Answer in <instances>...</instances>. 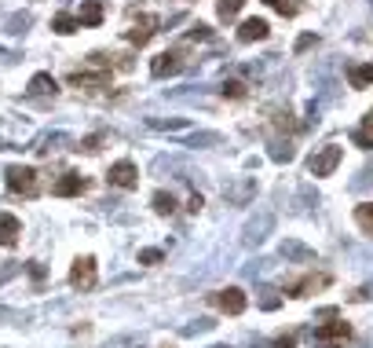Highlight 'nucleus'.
I'll use <instances>...</instances> for the list:
<instances>
[{
	"label": "nucleus",
	"mask_w": 373,
	"mask_h": 348,
	"mask_svg": "<svg viewBox=\"0 0 373 348\" xmlns=\"http://www.w3.org/2000/svg\"><path fill=\"white\" fill-rule=\"evenodd\" d=\"M110 81H113L110 67H85V70H73L66 77V85L77 92H99V88H110Z\"/></svg>",
	"instance_id": "f257e3e1"
},
{
	"label": "nucleus",
	"mask_w": 373,
	"mask_h": 348,
	"mask_svg": "<svg viewBox=\"0 0 373 348\" xmlns=\"http://www.w3.org/2000/svg\"><path fill=\"white\" fill-rule=\"evenodd\" d=\"M4 183H8V191H11V195L34 198L41 180H37V169H34V165H8V172H4Z\"/></svg>",
	"instance_id": "f03ea898"
},
{
	"label": "nucleus",
	"mask_w": 373,
	"mask_h": 348,
	"mask_svg": "<svg viewBox=\"0 0 373 348\" xmlns=\"http://www.w3.org/2000/svg\"><path fill=\"white\" fill-rule=\"evenodd\" d=\"M95 282H99V264H95V257H77L70 267V286L73 290H95Z\"/></svg>",
	"instance_id": "7ed1b4c3"
},
{
	"label": "nucleus",
	"mask_w": 373,
	"mask_h": 348,
	"mask_svg": "<svg viewBox=\"0 0 373 348\" xmlns=\"http://www.w3.org/2000/svg\"><path fill=\"white\" fill-rule=\"evenodd\" d=\"M183 67H187V48H169V52L154 55L150 74H154V77H172V74H180Z\"/></svg>",
	"instance_id": "20e7f679"
},
{
	"label": "nucleus",
	"mask_w": 373,
	"mask_h": 348,
	"mask_svg": "<svg viewBox=\"0 0 373 348\" xmlns=\"http://www.w3.org/2000/svg\"><path fill=\"white\" fill-rule=\"evenodd\" d=\"M106 180H110V187H118V191H136V187H139V169L125 158V162H113L110 165Z\"/></svg>",
	"instance_id": "39448f33"
},
{
	"label": "nucleus",
	"mask_w": 373,
	"mask_h": 348,
	"mask_svg": "<svg viewBox=\"0 0 373 348\" xmlns=\"http://www.w3.org/2000/svg\"><path fill=\"white\" fill-rule=\"evenodd\" d=\"M213 305L223 312V315H241L246 312V305H249V297H246V290H238V286H227V290H216L213 297Z\"/></svg>",
	"instance_id": "423d86ee"
},
{
	"label": "nucleus",
	"mask_w": 373,
	"mask_h": 348,
	"mask_svg": "<svg viewBox=\"0 0 373 348\" xmlns=\"http://www.w3.org/2000/svg\"><path fill=\"white\" fill-rule=\"evenodd\" d=\"M340 158H344V151H340L337 144H330V147H322L315 158H311V176H333L337 172V165H340Z\"/></svg>",
	"instance_id": "0eeeda50"
},
{
	"label": "nucleus",
	"mask_w": 373,
	"mask_h": 348,
	"mask_svg": "<svg viewBox=\"0 0 373 348\" xmlns=\"http://www.w3.org/2000/svg\"><path fill=\"white\" fill-rule=\"evenodd\" d=\"M157 15H139V22H132V29H128V44H132V48H147L150 44V37L157 34Z\"/></svg>",
	"instance_id": "6e6552de"
},
{
	"label": "nucleus",
	"mask_w": 373,
	"mask_h": 348,
	"mask_svg": "<svg viewBox=\"0 0 373 348\" xmlns=\"http://www.w3.org/2000/svg\"><path fill=\"white\" fill-rule=\"evenodd\" d=\"M85 191H88V180L80 176V172H62V176L55 180V187H52L55 198H77V195H85Z\"/></svg>",
	"instance_id": "1a4fd4ad"
},
{
	"label": "nucleus",
	"mask_w": 373,
	"mask_h": 348,
	"mask_svg": "<svg viewBox=\"0 0 373 348\" xmlns=\"http://www.w3.org/2000/svg\"><path fill=\"white\" fill-rule=\"evenodd\" d=\"M322 286H330V275H300V279H293V282H289V286H286V293L289 297H311V293H318Z\"/></svg>",
	"instance_id": "9d476101"
},
{
	"label": "nucleus",
	"mask_w": 373,
	"mask_h": 348,
	"mask_svg": "<svg viewBox=\"0 0 373 348\" xmlns=\"http://www.w3.org/2000/svg\"><path fill=\"white\" fill-rule=\"evenodd\" d=\"M19 235H22V220L11 216V213H0V246L15 249L19 246Z\"/></svg>",
	"instance_id": "9b49d317"
},
{
	"label": "nucleus",
	"mask_w": 373,
	"mask_h": 348,
	"mask_svg": "<svg viewBox=\"0 0 373 348\" xmlns=\"http://www.w3.org/2000/svg\"><path fill=\"white\" fill-rule=\"evenodd\" d=\"M267 34H271L267 19H246V22L238 26V41H241V44H253V41H267Z\"/></svg>",
	"instance_id": "f8f14e48"
},
{
	"label": "nucleus",
	"mask_w": 373,
	"mask_h": 348,
	"mask_svg": "<svg viewBox=\"0 0 373 348\" xmlns=\"http://www.w3.org/2000/svg\"><path fill=\"white\" fill-rule=\"evenodd\" d=\"M315 337H318V341H348V337H351V326L340 323V319H333V323H322V326L315 330Z\"/></svg>",
	"instance_id": "ddd939ff"
},
{
	"label": "nucleus",
	"mask_w": 373,
	"mask_h": 348,
	"mask_svg": "<svg viewBox=\"0 0 373 348\" xmlns=\"http://www.w3.org/2000/svg\"><path fill=\"white\" fill-rule=\"evenodd\" d=\"M73 19H77V26H99L103 22V4H99V0H85Z\"/></svg>",
	"instance_id": "4468645a"
},
{
	"label": "nucleus",
	"mask_w": 373,
	"mask_h": 348,
	"mask_svg": "<svg viewBox=\"0 0 373 348\" xmlns=\"http://www.w3.org/2000/svg\"><path fill=\"white\" fill-rule=\"evenodd\" d=\"M59 92V81L52 74H34L29 77V96H55Z\"/></svg>",
	"instance_id": "2eb2a0df"
},
{
	"label": "nucleus",
	"mask_w": 373,
	"mask_h": 348,
	"mask_svg": "<svg viewBox=\"0 0 373 348\" xmlns=\"http://www.w3.org/2000/svg\"><path fill=\"white\" fill-rule=\"evenodd\" d=\"M348 81H351V88H370L373 85V62H366V67H351Z\"/></svg>",
	"instance_id": "dca6fc26"
},
{
	"label": "nucleus",
	"mask_w": 373,
	"mask_h": 348,
	"mask_svg": "<svg viewBox=\"0 0 373 348\" xmlns=\"http://www.w3.org/2000/svg\"><path fill=\"white\" fill-rule=\"evenodd\" d=\"M355 224H359L370 239H373V202H363V205H355Z\"/></svg>",
	"instance_id": "f3484780"
},
{
	"label": "nucleus",
	"mask_w": 373,
	"mask_h": 348,
	"mask_svg": "<svg viewBox=\"0 0 373 348\" xmlns=\"http://www.w3.org/2000/svg\"><path fill=\"white\" fill-rule=\"evenodd\" d=\"M52 29H55V34H62V37H70V34H77V19L62 11V15H55V19H52Z\"/></svg>",
	"instance_id": "a211bd4d"
},
{
	"label": "nucleus",
	"mask_w": 373,
	"mask_h": 348,
	"mask_svg": "<svg viewBox=\"0 0 373 348\" xmlns=\"http://www.w3.org/2000/svg\"><path fill=\"white\" fill-rule=\"evenodd\" d=\"M267 4L279 11V15H286V19H293V15H300V8H304V0H267Z\"/></svg>",
	"instance_id": "6ab92c4d"
},
{
	"label": "nucleus",
	"mask_w": 373,
	"mask_h": 348,
	"mask_svg": "<svg viewBox=\"0 0 373 348\" xmlns=\"http://www.w3.org/2000/svg\"><path fill=\"white\" fill-rule=\"evenodd\" d=\"M154 213L172 216V213H176V198H172L169 191H157V195H154Z\"/></svg>",
	"instance_id": "aec40b11"
},
{
	"label": "nucleus",
	"mask_w": 373,
	"mask_h": 348,
	"mask_svg": "<svg viewBox=\"0 0 373 348\" xmlns=\"http://www.w3.org/2000/svg\"><path fill=\"white\" fill-rule=\"evenodd\" d=\"M355 144H359V147H373V110H370V114H366V121H363V129L359 132H355Z\"/></svg>",
	"instance_id": "412c9836"
},
{
	"label": "nucleus",
	"mask_w": 373,
	"mask_h": 348,
	"mask_svg": "<svg viewBox=\"0 0 373 348\" xmlns=\"http://www.w3.org/2000/svg\"><path fill=\"white\" fill-rule=\"evenodd\" d=\"M238 11H241V0H220V4H216V15H220L223 22L238 19Z\"/></svg>",
	"instance_id": "4be33fe9"
},
{
	"label": "nucleus",
	"mask_w": 373,
	"mask_h": 348,
	"mask_svg": "<svg viewBox=\"0 0 373 348\" xmlns=\"http://www.w3.org/2000/svg\"><path fill=\"white\" fill-rule=\"evenodd\" d=\"M223 99H246V85H241V81H227L223 85Z\"/></svg>",
	"instance_id": "5701e85b"
},
{
	"label": "nucleus",
	"mask_w": 373,
	"mask_h": 348,
	"mask_svg": "<svg viewBox=\"0 0 373 348\" xmlns=\"http://www.w3.org/2000/svg\"><path fill=\"white\" fill-rule=\"evenodd\" d=\"M213 37V29H209L205 22H198V26H190V34H187V41H209Z\"/></svg>",
	"instance_id": "b1692460"
},
{
	"label": "nucleus",
	"mask_w": 373,
	"mask_h": 348,
	"mask_svg": "<svg viewBox=\"0 0 373 348\" xmlns=\"http://www.w3.org/2000/svg\"><path fill=\"white\" fill-rule=\"evenodd\" d=\"M161 257H165L161 249H143V253H139V264H157Z\"/></svg>",
	"instance_id": "393cba45"
},
{
	"label": "nucleus",
	"mask_w": 373,
	"mask_h": 348,
	"mask_svg": "<svg viewBox=\"0 0 373 348\" xmlns=\"http://www.w3.org/2000/svg\"><path fill=\"white\" fill-rule=\"evenodd\" d=\"M99 144H103V136H88L85 144H80V151H88V154H92V151H99Z\"/></svg>",
	"instance_id": "a878e982"
},
{
	"label": "nucleus",
	"mask_w": 373,
	"mask_h": 348,
	"mask_svg": "<svg viewBox=\"0 0 373 348\" xmlns=\"http://www.w3.org/2000/svg\"><path fill=\"white\" fill-rule=\"evenodd\" d=\"M311 44H318V37H311V34H304L300 41H297V52H307Z\"/></svg>",
	"instance_id": "bb28decb"
},
{
	"label": "nucleus",
	"mask_w": 373,
	"mask_h": 348,
	"mask_svg": "<svg viewBox=\"0 0 373 348\" xmlns=\"http://www.w3.org/2000/svg\"><path fill=\"white\" fill-rule=\"evenodd\" d=\"M271 348H297V337H293V334H289V337H279Z\"/></svg>",
	"instance_id": "cd10ccee"
},
{
	"label": "nucleus",
	"mask_w": 373,
	"mask_h": 348,
	"mask_svg": "<svg viewBox=\"0 0 373 348\" xmlns=\"http://www.w3.org/2000/svg\"><path fill=\"white\" fill-rule=\"evenodd\" d=\"M202 205H205V198H202V195H190V202H187V209H190V213H198Z\"/></svg>",
	"instance_id": "c85d7f7f"
},
{
	"label": "nucleus",
	"mask_w": 373,
	"mask_h": 348,
	"mask_svg": "<svg viewBox=\"0 0 373 348\" xmlns=\"http://www.w3.org/2000/svg\"><path fill=\"white\" fill-rule=\"evenodd\" d=\"M326 348H337V344H326Z\"/></svg>",
	"instance_id": "c756f323"
}]
</instances>
